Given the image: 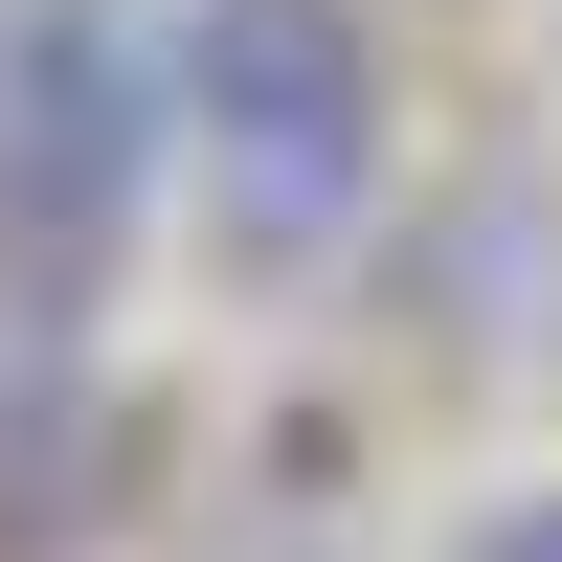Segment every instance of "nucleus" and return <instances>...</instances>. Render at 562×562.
<instances>
[{
  "label": "nucleus",
  "mask_w": 562,
  "mask_h": 562,
  "mask_svg": "<svg viewBox=\"0 0 562 562\" xmlns=\"http://www.w3.org/2000/svg\"><path fill=\"white\" fill-rule=\"evenodd\" d=\"M180 180L225 270H338L383 225V23L360 0H180Z\"/></svg>",
  "instance_id": "nucleus-1"
},
{
  "label": "nucleus",
  "mask_w": 562,
  "mask_h": 562,
  "mask_svg": "<svg viewBox=\"0 0 562 562\" xmlns=\"http://www.w3.org/2000/svg\"><path fill=\"white\" fill-rule=\"evenodd\" d=\"M158 158H180V45L135 23V0H23V23H0V293H23L45 338L113 293Z\"/></svg>",
  "instance_id": "nucleus-2"
},
{
  "label": "nucleus",
  "mask_w": 562,
  "mask_h": 562,
  "mask_svg": "<svg viewBox=\"0 0 562 562\" xmlns=\"http://www.w3.org/2000/svg\"><path fill=\"white\" fill-rule=\"evenodd\" d=\"M90 473H113V428H90V383H68V338L23 360V428H0V562H45L90 518Z\"/></svg>",
  "instance_id": "nucleus-3"
},
{
  "label": "nucleus",
  "mask_w": 562,
  "mask_h": 562,
  "mask_svg": "<svg viewBox=\"0 0 562 562\" xmlns=\"http://www.w3.org/2000/svg\"><path fill=\"white\" fill-rule=\"evenodd\" d=\"M450 562H562V473H540V495H495V518L450 540Z\"/></svg>",
  "instance_id": "nucleus-4"
}]
</instances>
